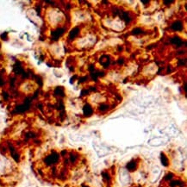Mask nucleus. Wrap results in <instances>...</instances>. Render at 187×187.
I'll list each match as a JSON object with an SVG mask.
<instances>
[{"label":"nucleus","instance_id":"nucleus-3","mask_svg":"<svg viewBox=\"0 0 187 187\" xmlns=\"http://www.w3.org/2000/svg\"><path fill=\"white\" fill-rule=\"evenodd\" d=\"M171 29L174 31H182L183 30V23L181 21H175L172 23Z\"/></svg>","mask_w":187,"mask_h":187},{"label":"nucleus","instance_id":"nucleus-10","mask_svg":"<svg viewBox=\"0 0 187 187\" xmlns=\"http://www.w3.org/2000/svg\"><path fill=\"white\" fill-rule=\"evenodd\" d=\"M108 109H109V105H107V104H101V105H99V107H98V110L102 111V112H105V111H106Z\"/></svg>","mask_w":187,"mask_h":187},{"label":"nucleus","instance_id":"nucleus-15","mask_svg":"<svg viewBox=\"0 0 187 187\" xmlns=\"http://www.w3.org/2000/svg\"><path fill=\"white\" fill-rule=\"evenodd\" d=\"M142 3H143V4H148L149 1H148V0H147V1H142Z\"/></svg>","mask_w":187,"mask_h":187},{"label":"nucleus","instance_id":"nucleus-9","mask_svg":"<svg viewBox=\"0 0 187 187\" xmlns=\"http://www.w3.org/2000/svg\"><path fill=\"white\" fill-rule=\"evenodd\" d=\"M55 95H57V96L64 97V94H65L64 89H63V88H62L61 86L57 87V88L55 89Z\"/></svg>","mask_w":187,"mask_h":187},{"label":"nucleus","instance_id":"nucleus-2","mask_svg":"<svg viewBox=\"0 0 187 187\" xmlns=\"http://www.w3.org/2000/svg\"><path fill=\"white\" fill-rule=\"evenodd\" d=\"M64 28H58V29H56L54 32H52V38H53V40H58L59 37L64 34Z\"/></svg>","mask_w":187,"mask_h":187},{"label":"nucleus","instance_id":"nucleus-14","mask_svg":"<svg viewBox=\"0 0 187 187\" xmlns=\"http://www.w3.org/2000/svg\"><path fill=\"white\" fill-rule=\"evenodd\" d=\"M185 59H180L178 61V66H185Z\"/></svg>","mask_w":187,"mask_h":187},{"label":"nucleus","instance_id":"nucleus-1","mask_svg":"<svg viewBox=\"0 0 187 187\" xmlns=\"http://www.w3.org/2000/svg\"><path fill=\"white\" fill-rule=\"evenodd\" d=\"M58 160H59V155L56 154V153H54V154H52V155L46 158V162H47V164L48 165L55 164Z\"/></svg>","mask_w":187,"mask_h":187},{"label":"nucleus","instance_id":"nucleus-6","mask_svg":"<svg viewBox=\"0 0 187 187\" xmlns=\"http://www.w3.org/2000/svg\"><path fill=\"white\" fill-rule=\"evenodd\" d=\"M171 43L174 44V45H176L177 47H181L183 44V41L181 38H179L178 36H174L171 39Z\"/></svg>","mask_w":187,"mask_h":187},{"label":"nucleus","instance_id":"nucleus-7","mask_svg":"<svg viewBox=\"0 0 187 187\" xmlns=\"http://www.w3.org/2000/svg\"><path fill=\"white\" fill-rule=\"evenodd\" d=\"M136 167H137V163L135 161V160H132V161H130L129 163L127 164V169H128V171H130V172L135 171V170L136 169Z\"/></svg>","mask_w":187,"mask_h":187},{"label":"nucleus","instance_id":"nucleus-12","mask_svg":"<svg viewBox=\"0 0 187 187\" xmlns=\"http://www.w3.org/2000/svg\"><path fill=\"white\" fill-rule=\"evenodd\" d=\"M70 161H71V163H75L76 162V160H78V156L75 155H70Z\"/></svg>","mask_w":187,"mask_h":187},{"label":"nucleus","instance_id":"nucleus-11","mask_svg":"<svg viewBox=\"0 0 187 187\" xmlns=\"http://www.w3.org/2000/svg\"><path fill=\"white\" fill-rule=\"evenodd\" d=\"M142 28H139V27H136V28H135L134 29L132 30V34L133 35H140V34H142Z\"/></svg>","mask_w":187,"mask_h":187},{"label":"nucleus","instance_id":"nucleus-5","mask_svg":"<svg viewBox=\"0 0 187 187\" xmlns=\"http://www.w3.org/2000/svg\"><path fill=\"white\" fill-rule=\"evenodd\" d=\"M83 113H84L85 116H91L92 113H93V109H92V107H91L90 105H88V104L85 105L84 108H83Z\"/></svg>","mask_w":187,"mask_h":187},{"label":"nucleus","instance_id":"nucleus-8","mask_svg":"<svg viewBox=\"0 0 187 187\" xmlns=\"http://www.w3.org/2000/svg\"><path fill=\"white\" fill-rule=\"evenodd\" d=\"M160 160H161V163L164 166H167L169 165V160L167 158V156L165 155L164 153H162L160 155Z\"/></svg>","mask_w":187,"mask_h":187},{"label":"nucleus","instance_id":"nucleus-13","mask_svg":"<svg viewBox=\"0 0 187 187\" xmlns=\"http://www.w3.org/2000/svg\"><path fill=\"white\" fill-rule=\"evenodd\" d=\"M173 178H174V174H169L166 175V180H172Z\"/></svg>","mask_w":187,"mask_h":187},{"label":"nucleus","instance_id":"nucleus-4","mask_svg":"<svg viewBox=\"0 0 187 187\" xmlns=\"http://www.w3.org/2000/svg\"><path fill=\"white\" fill-rule=\"evenodd\" d=\"M79 31H80V29H79V28L78 27L73 28V29L70 31V33H69V36H68L69 40H74V39L78 36Z\"/></svg>","mask_w":187,"mask_h":187}]
</instances>
